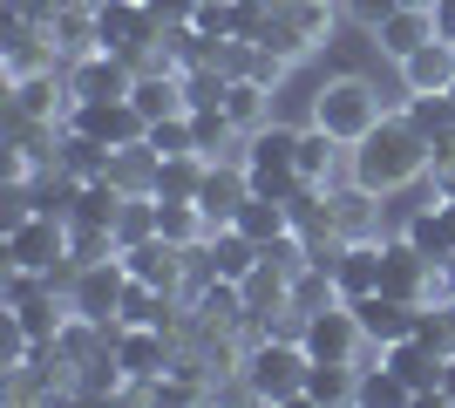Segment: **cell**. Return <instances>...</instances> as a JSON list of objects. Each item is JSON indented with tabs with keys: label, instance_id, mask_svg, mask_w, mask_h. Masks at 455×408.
<instances>
[{
	"label": "cell",
	"instance_id": "5bb4252c",
	"mask_svg": "<svg viewBox=\"0 0 455 408\" xmlns=\"http://www.w3.org/2000/svg\"><path fill=\"white\" fill-rule=\"evenodd\" d=\"M380 361L415 388V402H442V361H449V354H435L428 340L408 333V340H395V348H380Z\"/></svg>",
	"mask_w": 455,
	"mask_h": 408
},
{
	"label": "cell",
	"instance_id": "4fadbf2b",
	"mask_svg": "<svg viewBox=\"0 0 455 408\" xmlns=\"http://www.w3.org/2000/svg\"><path fill=\"white\" fill-rule=\"evenodd\" d=\"M245 197H251V177H245V164H204V184H197V204H204L211 232H218V225H238V212H245Z\"/></svg>",
	"mask_w": 455,
	"mask_h": 408
},
{
	"label": "cell",
	"instance_id": "ba28073f",
	"mask_svg": "<svg viewBox=\"0 0 455 408\" xmlns=\"http://www.w3.org/2000/svg\"><path fill=\"white\" fill-rule=\"evenodd\" d=\"M61 130H82V136H95V143H109V150H130V143H143L150 116H143L130 96L123 102H68Z\"/></svg>",
	"mask_w": 455,
	"mask_h": 408
},
{
	"label": "cell",
	"instance_id": "1f68e13d",
	"mask_svg": "<svg viewBox=\"0 0 455 408\" xmlns=\"http://www.w3.org/2000/svg\"><path fill=\"white\" fill-rule=\"evenodd\" d=\"M395 7H401V0H340V14L354 20V28H367V35H374V28L395 14Z\"/></svg>",
	"mask_w": 455,
	"mask_h": 408
},
{
	"label": "cell",
	"instance_id": "44dd1931",
	"mask_svg": "<svg viewBox=\"0 0 455 408\" xmlns=\"http://www.w3.org/2000/svg\"><path fill=\"white\" fill-rule=\"evenodd\" d=\"M156 164H164V156H156L150 143H130V150H116V156H109L116 191H123V197H156Z\"/></svg>",
	"mask_w": 455,
	"mask_h": 408
},
{
	"label": "cell",
	"instance_id": "cb8c5ba5",
	"mask_svg": "<svg viewBox=\"0 0 455 408\" xmlns=\"http://www.w3.org/2000/svg\"><path fill=\"white\" fill-rule=\"evenodd\" d=\"M354 402H361V408H401V402H415V388H408L387 361H361V388H354Z\"/></svg>",
	"mask_w": 455,
	"mask_h": 408
},
{
	"label": "cell",
	"instance_id": "5b68a950",
	"mask_svg": "<svg viewBox=\"0 0 455 408\" xmlns=\"http://www.w3.org/2000/svg\"><path fill=\"white\" fill-rule=\"evenodd\" d=\"M299 340H306L313 361H354V368H361V361H380V348L361 333V313L347 307V300H340V307L306 313V320H299Z\"/></svg>",
	"mask_w": 455,
	"mask_h": 408
},
{
	"label": "cell",
	"instance_id": "7a4b0ae2",
	"mask_svg": "<svg viewBox=\"0 0 455 408\" xmlns=\"http://www.w3.org/2000/svg\"><path fill=\"white\" fill-rule=\"evenodd\" d=\"M306 368H313V354H306L299 333H251V348H245V374H238V388L251 395V402H299L306 388Z\"/></svg>",
	"mask_w": 455,
	"mask_h": 408
},
{
	"label": "cell",
	"instance_id": "30bf717a",
	"mask_svg": "<svg viewBox=\"0 0 455 408\" xmlns=\"http://www.w3.org/2000/svg\"><path fill=\"white\" fill-rule=\"evenodd\" d=\"M123 266H130V279H143V286H164V292H184V286H190V245H171L164 232L136 238V245H123Z\"/></svg>",
	"mask_w": 455,
	"mask_h": 408
},
{
	"label": "cell",
	"instance_id": "f1b7e54d",
	"mask_svg": "<svg viewBox=\"0 0 455 408\" xmlns=\"http://www.w3.org/2000/svg\"><path fill=\"white\" fill-rule=\"evenodd\" d=\"M285 14H292V28H299V35L320 48V41H333V20H340V7H333V0H285Z\"/></svg>",
	"mask_w": 455,
	"mask_h": 408
},
{
	"label": "cell",
	"instance_id": "d590c367",
	"mask_svg": "<svg viewBox=\"0 0 455 408\" xmlns=\"http://www.w3.org/2000/svg\"><path fill=\"white\" fill-rule=\"evenodd\" d=\"M401 7H435V0H401Z\"/></svg>",
	"mask_w": 455,
	"mask_h": 408
},
{
	"label": "cell",
	"instance_id": "4316f807",
	"mask_svg": "<svg viewBox=\"0 0 455 408\" xmlns=\"http://www.w3.org/2000/svg\"><path fill=\"white\" fill-rule=\"evenodd\" d=\"M143 143H150L156 156H190V150H197V130H190V109H177V116H156L150 130H143Z\"/></svg>",
	"mask_w": 455,
	"mask_h": 408
},
{
	"label": "cell",
	"instance_id": "f546056e",
	"mask_svg": "<svg viewBox=\"0 0 455 408\" xmlns=\"http://www.w3.org/2000/svg\"><path fill=\"white\" fill-rule=\"evenodd\" d=\"M408 116L415 130L435 143V136H455V96H408Z\"/></svg>",
	"mask_w": 455,
	"mask_h": 408
},
{
	"label": "cell",
	"instance_id": "2e32d148",
	"mask_svg": "<svg viewBox=\"0 0 455 408\" xmlns=\"http://www.w3.org/2000/svg\"><path fill=\"white\" fill-rule=\"evenodd\" d=\"M401 89L408 96H449L455 89V41H428V48H415V55L401 61Z\"/></svg>",
	"mask_w": 455,
	"mask_h": 408
},
{
	"label": "cell",
	"instance_id": "7c38bea8",
	"mask_svg": "<svg viewBox=\"0 0 455 408\" xmlns=\"http://www.w3.org/2000/svg\"><path fill=\"white\" fill-rule=\"evenodd\" d=\"M7 102H14V116H28V123H61V116H68V102H76L68 68H35V76L7 82Z\"/></svg>",
	"mask_w": 455,
	"mask_h": 408
},
{
	"label": "cell",
	"instance_id": "ac0fdd59",
	"mask_svg": "<svg viewBox=\"0 0 455 408\" xmlns=\"http://www.w3.org/2000/svg\"><path fill=\"white\" fill-rule=\"evenodd\" d=\"M130 102H136L150 123H156V116H177V109H190V96H184V68H136Z\"/></svg>",
	"mask_w": 455,
	"mask_h": 408
},
{
	"label": "cell",
	"instance_id": "4dcf8cb0",
	"mask_svg": "<svg viewBox=\"0 0 455 408\" xmlns=\"http://www.w3.org/2000/svg\"><path fill=\"white\" fill-rule=\"evenodd\" d=\"M156 232V197H123V218H116V238L136 245V238Z\"/></svg>",
	"mask_w": 455,
	"mask_h": 408
},
{
	"label": "cell",
	"instance_id": "3957f363",
	"mask_svg": "<svg viewBox=\"0 0 455 408\" xmlns=\"http://www.w3.org/2000/svg\"><path fill=\"white\" fill-rule=\"evenodd\" d=\"M380 116H387V102H380V89H374L367 76H333V82H320V89H313V123H320V130H333L347 150H354V143H361Z\"/></svg>",
	"mask_w": 455,
	"mask_h": 408
},
{
	"label": "cell",
	"instance_id": "83f0119b",
	"mask_svg": "<svg viewBox=\"0 0 455 408\" xmlns=\"http://www.w3.org/2000/svg\"><path fill=\"white\" fill-rule=\"evenodd\" d=\"M123 238L109 225H68V266H95V259H116Z\"/></svg>",
	"mask_w": 455,
	"mask_h": 408
},
{
	"label": "cell",
	"instance_id": "8fae6325",
	"mask_svg": "<svg viewBox=\"0 0 455 408\" xmlns=\"http://www.w3.org/2000/svg\"><path fill=\"white\" fill-rule=\"evenodd\" d=\"M136 82V61L116 55V48H95V55L68 61V89H76V102H123Z\"/></svg>",
	"mask_w": 455,
	"mask_h": 408
},
{
	"label": "cell",
	"instance_id": "8992f818",
	"mask_svg": "<svg viewBox=\"0 0 455 408\" xmlns=\"http://www.w3.org/2000/svg\"><path fill=\"white\" fill-rule=\"evenodd\" d=\"M177 348H184L177 327H116V361H123V374H130V402L177 368Z\"/></svg>",
	"mask_w": 455,
	"mask_h": 408
},
{
	"label": "cell",
	"instance_id": "7402d4cb",
	"mask_svg": "<svg viewBox=\"0 0 455 408\" xmlns=\"http://www.w3.org/2000/svg\"><path fill=\"white\" fill-rule=\"evenodd\" d=\"M225 116L238 123V130H266L272 123V89L266 82H251V76H231V89H225Z\"/></svg>",
	"mask_w": 455,
	"mask_h": 408
},
{
	"label": "cell",
	"instance_id": "d6986e66",
	"mask_svg": "<svg viewBox=\"0 0 455 408\" xmlns=\"http://www.w3.org/2000/svg\"><path fill=\"white\" fill-rule=\"evenodd\" d=\"M354 388H361V368H354V361H313V368H306L299 402H313V408H340V402H354Z\"/></svg>",
	"mask_w": 455,
	"mask_h": 408
},
{
	"label": "cell",
	"instance_id": "603a6c76",
	"mask_svg": "<svg viewBox=\"0 0 455 408\" xmlns=\"http://www.w3.org/2000/svg\"><path fill=\"white\" fill-rule=\"evenodd\" d=\"M76 395L82 402H102V395H130V374H123V361H116V340L95 361H82L76 368Z\"/></svg>",
	"mask_w": 455,
	"mask_h": 408
},
{
	"label": "cell",
	"instance_id": "9c48e42d",
	"mask_svg": "<svg viewBox=\"0 0 455 408\" xmlns=\"http://www.w3.org/2000/svg\"><path fill=\"white\" fill-rule=\"evenodd\" d=\"M380 272H387V232L347 238L340 259H333V286H340L347 307H361V300H374V292H380Z\"/></svg>",
	"mask_w": 455,
	"mask_h": 408
},
{
	"label": "cell",
	"instance_id": "d6a6232c",
	"mask_svg": "<svg viewBox=\"0 0 455 408\" xmlns=\"http://www.w3.org/2000/svg\"><path fill=\"white\" fill-rule=\"evenodd\" d=\"M435 35L455 41V0H435Z\"/></svg>",
	"mask_w": 455,
	"mask_h": 408
},
{
	"label": "cell",
	"instance_id": "484cf974",
	"mask_svg": "<svg viewBox=\"0 0 455 408\" xmlns=\"http://www.w3.org/2000/svg\"><path fill=\"white\" fill-rule=\"evenodd\" d=\"M197 184H204V156H164L156 164V197H197Z\"/></svg>",
	"mask_w": 455,
	"mask_h": 408
},
{
	"label": "cell",
	"instance_id": "ffe728a7",
	"mask_svg": "<svg viewBox=\"0 0 455 408\" xmlns=\"http://www.w3.org/2000/svg\"><path fill=\"white\" fill-rule=\"evenodd\" d=\"M48 41H55V55H61V61H82V55H95V7H89V0L61 7V14L48 20Z\"/></svg>",
	"mask_w": 455,
	"mask_h": 408
},
{
	"label": "cell",
	"instance_id": "52a82bcc",
	"mask_svg": "<svg viewBox=\"0 0 455 408\" xmlns=\"http://www.w3.org/2000/svg\"><path fill=\"white\" fill-rule=\"evenodd\" d=\"M123 292H130V266H123V252L68 272V300H76L82 320H102V327H116V307H123Z\"/></svg>",
	"mask_w": 455,
	"mask_h": 408
},
{
	"label": "cell",
	"instance_id": "e0dca14e",
	"mask_svg": "<svg viewBox=\"0 0 455 408\" xmlns=\"http://www.w3.org/2000/svg\"><path fill=\"white\" fill-rule=\"evenodd\" d=\"M361 333L374 340V348H395V340H408L415 333V320H421V307L415 300H395V292H374V300H361Z\"/></svg>",
	"mask_w": 455,
	"mask_h": 408
},
{
	"label": "cell",
	"instance_id": "9a60e30c",
	"mask_svg": "<svg viewBox=\"0 0 455 408\" xmlns=\"http://www.w3.org/2000/svg\"><path fill=\"white\" fill-rule=\"evenodd\" d=\"M428 41H435V7H395V14L374 28V48L395 61V68L415 55V48H428Z\"/></svg>",
	"mask_w": 455,
	"mask_h": 408
},
{
	"label": "cell",
	"instance_id": "6da1fadb",
	"mask_svg": "<svg viewBox=\"0 0 455 408\" xmlns=\"http://www.w3.org/2000/svg\"><path fill=\"white\" fill-rule=\"evenodd\" d=\"M428 164H435V143L415 130L408 109H387V116H380L374 130L347 150V177L367 184L374 197H395V191H408V184H421Z\"/></svg>",
	"mask_w": 455,
	"mask_h": 408
},
{
	"label": "cell",
	"instance_id": "e575fe53",
	"mask_svg": "<svg viewBox=\"0 0 455 408\" xmlns=\"http://www.w3.org/2000/svg\"><path fill=\"white\" fill-rule=\"evenodd\" d=\"M442 300H455V252L442 259Z\"/></svg>",
	"mask_w": 455,
	"mask_h": 408
},
{
	"label": "cell",
	"instance_id": "277c9868",
	"mask_svg": "<svg viewBox=\"0 0 455 408\" xmlns=\"http://www.w3.org/2000/svg\"><path fill=\"white\" fill-rule=\"evenodd\" d=\"M0 252H7V266H28V272H61L68 279V218H55V212H28L20 225H7L0 232Z\"/></svg>",
	"mask_w": 455,
	"mask_h": 408
},
{
	"label": "cell",
	"instance_id": "836d02e7",
	"mask_svg": "<svg viewBox=\"0 0 455 408\" xmlns=\"http://www.w3.org/2000/svg\"><path fill=\"white\" fill-rule=\"evenodd\" d=\"M442 408H455V354L442 361Z\"/></svg>",
	"mask_w": 455,
	"mask_h": 408
},
{
	"label": "cell",
	"instance_id": "d4e9b609",
	"mask_svg": "<svg viewBox=\"0 0 455 408\" xmlns=\"http://www.w3.org/2000/svg\"><path fill=\"white\" fill-rule=\"evenodd\" d=\"M292 307H299V313L340 307V286H333V266H299V272H292Z\"/></svg>",
	"mask_w": 455,
	"mask_h": 408
}]
</instances>
